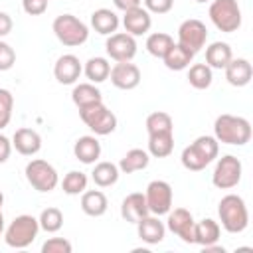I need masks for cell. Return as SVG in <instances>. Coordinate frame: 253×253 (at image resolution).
<instances>
[{"instance_id": "cell-7", "label": "cell", "mask_w": 253, "mask_h": 253, "mask_svg": "<svg viewBox=\"0 0 253 253\" xmlns=\"http://www.w3.org/2000/svg\"><path fill=\"white\" fill-rule=\"evenodd\" d=\"M26 180L34 190H38L42 194L55 190V186L59 184L57 170L42 158H34L26 164Z\"/></svg>"}, {"instance_id": "cell-27", "label": "cell", "mask_w": 253, "mask_h": 253, "mask_svg": "<svg viewBox=\"0 0 253 253\" xmlns=\"http://www.w3.org/2000/svg\"><path fill=\"white\" fill-rule=\"evenodd\" d=\"M194 55H196V53H192L190 49L182 47L180 43H174V45L168 49V53L162 57V61H164V65H166L170 71H182V69H186V67L192 63Z\"/></svg>"}, {"instance_id": "cell-34", "label": "cell", "mask_w": 253, "mask_h": 253, "mask_svg": "<svg viewBox=\"0 0 253 253\" xmlns=\"http://www.w3.org/2000/svg\"><path fill=\"white\" fill-rule=\"evenodd\" d=\"M87 176L79 170H69L65 176H63V182H61V188L67 196H79L87 190Z\"/></svg>"}, {"instance_id": "cell-15", "label": "cell", "mask_w": 253, "mask_h": 253, "mask_svg": "<svg viewBox=\"0 0 253 253\" xmlns=\"http://www.w3.org/2000/svg\"><path fill=\"white\" fill-rule=\"evenodd\" d=\"M123 26H125V32L130 34L132 38L136 36H144L150 26H152V18H150V12L142 6H136V8H130L125 12L123 16Z\"/></svg>"}, {"instance_id": "cell-1", "label": "cell", "mask_w": 253, "mask_h": 253, "mask_svg": "<svg viewBox=\"0 0 253 253\" xmlns=\"http://www.w3.org/2000/svg\"><path fill=\"white\" fill-rule=\"evenodd\" d=\"M213 136L217 142L243 146L251 140V125L243 117L235 115H219L213 123Z\"/></svg>"}, {"instance_id": "cell-38", "label": "cell", "mask_w": 253, "mask_h": 253, "mask_svg": "<svg viewBox=\"0 0 253 253\" xmlns=\"http://www.w3.org/2000/svg\"><path fill=\"white\" fill-rule=\"evenodd\" d=\"M12 109H14V97L8 89H0V130L8 126L12 119Z\"/></svg>"}, {"instance_id": "cell-41", "label": "cell", "mask_w": 253, "mask_h": 253, "mask_svg": "<svg viewBox=\"0 0 253 253\" xmlns=\"http://www.w3.org/2000/svg\"><path fill=\"white\" fill-rule=\"evenodd\" d=\"M49 0H22V8L28 16H42L47 10Z\"/></svg>"}, {"instance_id": "cell-35", "label": "cell", "mask_w": 253, "mask_h": 253, "mask_svg": "<svg viewBox=\"0 0 253 253\" xmlns=\"http://www.w3.org/2000/svg\"><path fill=\"white\" fill-rule=\"evenodd\" d=\"M38 223H40V229H43L45 233H55L63 225V213L59 208H45L40 213Z\"/></svg>"}, {"instance_id": "cell-26", "label": "cell", "mask_w": 253, "mask_h": 253, "mask_svg": "<svg viewBox=\"0 0 253 253\" xmlns=\"http://www.w3.org/2000/svg\"><path fill=\"white\" fill-rule=\"evenodd\" d=\"M150 162V154L142 148H130L119 162V170L123 174H132L138 170H144Z\"/></svg>"}, {"instance_id": "cell-13", "label": "cell", "mask_w": 253, "mask_h": 253, "mask_svg": "<svg viewBox=\"0 0 253 253\" xmlns=\"http://www.w3.org/2000/svg\"><path fill=\"white\" fill-rule=\"evenodd\" d=\"M109 77L117 89L130 91V89L138 87V83H140V69L130 61H119L111 67Z\"/></svg>"}, {"instance_id": "cell-3", "label": "cell", "mask_w": 253, "mask_h": 253, "mask_svg": "<svg viewBox=\"0 0 253 253\" xmlns=\"http://www.w3.org/2000/svg\"><path fill=\"white\" fill-rule=\"evenodd\" d=\"M38 231H40L38 219L34 215L22 213V215L14 217L10 221V225L4 229V241H6L8 247L26 249V247H30L36 241Z\"/></svg>"}, {"instance_id": "cell-40", "label": "cell", "mask_w": 253, "mask_h": 253, "mask_svg": "<svg viewBox=\"0 0 253 253\" xmlns=\"http://www.w3.org/2000/svg\"><path fill=\"white\" fill-rule=\"evenodd\" d=\"M16 63V51L10 43L0 40V71H8L12 69V65Z\"/></svg>"}, {"instance_id": "cell-8", "label": "cell", "mask_w": 253, "mask_h": 253, "mask_svg": "<svg viewBox=\"0 0 253 253\" xmlns=\"http://www.w3.org/2000/svg\"><path fill=\"white\" fill-rule=\"evenodd\" d=\"M241 172H243L241 160L237 156H233V154H225V156H221L217 160L215 170L211 174V182L219 190H231V188H235L239 184Z\"/></svg>"}, {"instance_id": "cell-19", "label": "cell", "mask_w": 253, "mask_h": 253, "mask_svg": "<svg viewBox=\"0 0 253 253\" xmlns=\"http://www.w3.org/2000/svg\"><path fill=\"white\" fill-rule=\"evenodd\" d=\"M223 69H225L227 83L233 87H245V85H249V81L253 77V67L245 57L231 59Z\"/></svg>"}, {"instance_id": "cell-33", "label": "cell", "mask_w": 253, "mask_h": 253, "mask_svg": "<svg viewBox=\"0 0 253 253\" xmlns=\"http://www.w3.org/2000/svg\"><path fill=\"white\" fill-rule=\"evenodd\" d=\"M174 130V121L168 113L164 111H154L146 117V132L154 134V132H172Z\"/></svg>"}, {"instance_id": "cell-22", "label": "cell", "mask_w": 253, "mask_h": 253, "mask_svg": "<svg viewBox=\"0 0 253 253\" xmlns=\"http://www.w3.org/2000/svg\"><path fill=\"white\" fill-rule=\"evenodd\" d=\"M119 24H121V20H119L117 12H113V10H109V8H99V10H95V12L91 14V26H93V30H95L97 34H101V36H111V34H115V32L119 30Z\"/></svg>"}, {"instance_id": "cell-49", "label": "cell", "mask_w": 253, "mask_h": 253, "mask_svg": "<svg viewBox=\"0 0 253 253\" xmlns=\"http://www.w3.org/2000/svg\"><path fill=\"white\" fill-rule=\"evenodd\" d=\"M196 2H210V0H196Z\"/></svg>"}, {"instance_id": "cell-9", "label": "cell", "mask_w": 253, "mask_h": 253, "mask_svg": "<svg viewBox=\"0 0 253 253\" xmlns=\"http://www.w3.org/2000/svg\"><path fill=\"white\" fill-rule=\"evenodd\" d=\"M144 198H146L148 211L152 215H158L160 217V215H166L172 210V200H174L172 186L168 182H164V180H152L146 186Z\"/></svg>"}, {"instance_id": "cell-32", "label": "cell", "mask_w": 253, "mask_h": 253, "mask_svg": "<svg viewBox=\"0 0 253 253\" xmlns=\"http://www.w3.org/2000/svg\"><path fill=\"white\" fill-rule=\"evenodd\" d=\"M213 81V73H211V67L206 65V63H194L188 71V83L194 87V89H208Z\"/></svg>"}, {"instance_id": "cell-4", "label": "cell", "mask_w": 253, "mask_h": 253, "mask_svg": "<svg viewBox=\"0 0 253 253\" xmlns=\"http://www.w3.org/2000/svg\"><path fill=\"white\" fill-rule=\"evenodd\" d=\"M53 34L55 38L67 45V47H79L87 42L89 38V28L87 24H83L79 18H75L73 14H61L53 20Z\"/></svg>"}, {"instance_id": "cell-29", "label": "cell", "mask_w": 253, "mask_h": 253, "mask_svg": "<svg viewBox=\"0 0 253 253\" xmlns=\"http://www.w3.org/2000/svg\"><path fill=\"white\" fill-rule=\"evenodd\" d=\"M119 174H121L119 166L105 160V162L95 164V168H93V172H91V178H93V182H95L99 188H109V186L117 184Z\"/></svg>"}, {"instance_id": "cell-43", "label": "cell", "mask_w": 253, "mask_h": 253, "mask_svg": "<svg viewBox=\"0 0 253 253\" xmlns=\"http://www.w3.org/2000/svg\"><path fill=\"white\" fill-rule=\"evenodd\" d=\"M10 152H12V140L8 136L0 134V164H4L10 158Z\"/></svg>"}, {"instance_id": "cell-10", "label": "cell", "mask_w": 253, "mask_h": 253, "mask_svg": "<svg viewBox=\"0 0 253 253\" xmlns=\"http://www.w3.org/2000/svg\"><path fill=\"white\" fill-rule=\"evenodd\" d=\"M206 40H208V28L202 20H196V18H190V20H184L178 28V43L186 49H190L192 53H198L204 45H206Z\"/></svg>"}, {"instance_id": "cell-39", "label": "cell", "mask_w": 253, "mask_h": 253, "mask_svg": "<svg viewBox=\"0 0 253 253\" xmlns=\"http://www.w3.org/2000/svg\"><path fill=\"white\" fill-rule=\"evenodd\" d=\"M73 245L65 237H49L42 245V253H71Z\"/></svg>"}, {"instance_id": "cell-17", "label": "cell", "mask_w": 253, "mask_h": 253, "mask_svg": "<svg viewBox=\"0 0 253 253\" xmlns=\"http://www.w3.org/2000/svg\"><path fill=\"white\" fill-rule=\"evenodd\" d=\"M150 211H148V206H146V198H144V194L142 192H132V194H128L125 200H123V204H121V215H123V219L125 221H128V223H136V221H140L144 215H148Z\"/></svg>"}, {"instance_id": "cell-18", "label": "cell", "mask_w": 253, "mask_h": 253, "mask_svg": "<svg viewBox=\"0 0 253 253\" xmlns=\"http://www.w3.org/2000/svg\"><path fill=\"white\" fill-rule=\"evenodd\" d=\"M12 146L22 156H34L42 150V136L34 128H18L12 136Z\"/></svg>"}, {"instance_id": "cell-42", "label": "cell", "mask_w": 253, "mask_h": 253, "mask_svg": "<svg viewBox=\"0 0 253 253\" xmlns=\"http://www.w3.org/2000/svg\"><path fill=\"white\" fill-rule=\"evenodd\" d=\"M142 2L150 14H166L174 6V0H142Z\"/></svg>"}, {"instance_id": "cell-20", "label": "cell", "mask_w": 253, "mask_h": 253, "mask_svg": "<svg viewBox=\"0 0 253 253\" xmlns=\"http://www.w3.org/2000/svg\"><path fill=\"white\" fill-rule=\"evenodd\" d=\"M73 154L79 162L83 164H95L101 156V142L97 140V136H79L73 144Z\"/></svg>"}, {"instance_id": "cell-2", "label": "cell", "mask_w": 253, "mask_h": 253, "mask_svg": "<svg viewBox=\"0 0 253 253\" xmlns=\"http://www.w3.org/2000/svg\"><path fill=\"white\" fill-rule=\"evenodd\" d=\"M217 215L221 221V227L227 233H241L249 225V211L241 196L237 194H227L219 200L217 206Z\"/></svg>"}, {"instance_id": "cell-5", "label": "cell", "mask_w": 253, "mask_h": 253, "mask_svg": "<svg viewBox=\"0 0 253 253\" xmlns=\"http://www.w3.org/2000/svg\"><path fill=\"white\" fill-rule=\"evenodd\" d=\"M211 24L225 34H233L241 28V8L237 0H211L210 4Z\"/></svg>"}, {"instance_id": "cell-11", "label": "cell", "mask_w": 253, "mask_h": 253, "mask_svg": "<svg viewBox=\"0 0 253 253\" xmlns=\"http://www.w3.org/2000/svg\"><path fill=\"white\" fill-rule=\"evenodd\" d=\"M105 49H107V55L117 63L132 61V57L136 55V40L126 32H115L107 38Z\"/></svg>"}, {"instance_id": "cell-21", "label": "cell", "mask_w": 253, "mask_h": 253, "mask_svg": "<svg viewBox=\"0 0 253 253\" xmlns=\"http://www.w3.org/2000/svg\"><path fill=\"white\" fill-rule=\"evenodd\" d=\"M219 233H221L219 223L215 219H211V217H204V219L196 221V225H194V243H198L202 247L217 243L219 241Z\"/></svg>"}, {"instance_id": "cell-28", "label": "cell", "mask_w": 253, "mask_h": 253, "mask_svg": "<svg viewBox=\"0 0 253 253\" xmlns=\"http://www.w3.org/2000/svg\"><path fill=\"white\" fill-rule=\"evenodd\" d=\"M71 99H73L77 109H83V107H89V105H95V103L103 101L101 91L95 87V83H79V85H75L73 91H71Z\"/></svg>"}, {"instance_id": "cell-37", "label": "cell", "mask_w": 253, "mask_h": 253, "mask_svg": "<svg viewBox=\"0 0 253 253\" xmlns=\"http://www.w3.org/2000/svg\"><path fill=\"white\" fill-rule=\"evenodd\" d=\"M180 160H182V166L186 168V170H192V172H200V170H204L210 162L190 144V146H186L184 150H182V156H180Z\"/></svg>"}, {"instance_id": "cell-6", "label": "cell", "mask_w": 253, "mask_h": 253, "mask_svg": "<svg viewBox=\"0 0 253 253\" xmlns=\"http://www.w3.org/2000/svg\"><path fill=\"white\" fill-rule=\"evenodd\" d=\"M79 117L97 136H107L117 128V117L103 105V101L79 109Z\"/></svg>"}, {"instance_id": "cell-30", "label": "cell", "mask_w": 253, "mask_h": 253, "mask_svg": "<svg viewBox=\"0 0 253 253\" xmlns=\"http://www.w3.org/2000/svg\"><path fill=\"white\" fill-rule=\"evenodd\" d=\"M85 77L89 79V83H103L109 79L111 73V63L107 57H91L85 67H83Z\"/></svg>"}, {"instance_id": "cell-36", "label": "cell", "mask_w": 253, "mask_h": 253, "mask_svg": "<svg viewBox=\"0 0 253 253\" xmlns=\"http://www.w3.org/2000/svg\"><path fill=\"white\" fill-rule=\"evenodd\" d=\"M192 146L208 160V162H213L215 158H217V152H219V142L215 140V136H208V134H204V136H198L194 142H192Z\"/></svg>"}, {"instance_id": "cell-44", "label": "cell", "mask_w": 253, "mask_h": 253, "mask_svg": "<svg viewBox=\"0 0 253 253\" xmlns=\"http://www.w3.org/2000/svg\"><path fill=\"white\" fill-rule=\"evenodd\" d=\"M12 26H14L12 18L6 12H0V38H6L12 32Z\"/></svg>"}, {"instance_id": "cell-24", "label": "cell", "mask_w": 253, "mask_h": 253, "mask_svg": "<svg viewBox=\"0 0 253 253\" xmlns=\"http://www.w3.org/2000/svg\"><path fill=\"white\" fill-rule=\"evenodd\" d=\"M109 208L107 196L101 190H87L81 194V210L91 217H101Z\"/></svg>"}, {"instance_id": "cell-23", "label": "cell", "mask_w": 253, "mask_h": 253, "mask_svg": "<svg viewBox=\"0 0 253 253\" xmlns=\"http://www.w3.org/2000/svg\"><path fill=\"white\" fill-rule=\"evenodd\" d=\"M233 59V51L225 42H213L206 47V65L211 69H223Z\"/></svg>"}, {"instance_id": "cell-12", "label": "cell", "mask_w": 253, "mask_h": 253, "mask_svg": "<svg viewBox=\"0 0 253 253\" xmlns=\"http://www.w3.org/2000/svg\"><path fill=\"white\" fill-rule=\"evenodd\" d=\"M194 215L186 210V208H176L168 211V219H166V227L178 235L184 243H194Z\"/></svg>"}, {"instance_id": "cell-16", "label": "cell", "mask_w": 253, "mask_h": 253, "mask_svg": "<svg viewBox=\"0 0 253 253\" xmlns=\"http://www.w3.org/2000/svg\"><path fill=\"white\" fill-rule=\"evenodd\" d=\"M136 233L138 237L148 243V245H156L160 241H164L166 235V225L158 219V215H144L140 221H136Z\"/></svg>"}, {"instance_id": "cell-25", "label": "cell", "mask_w": 253, "mask_h": 253, "mask_svg": "<svg viewBox=\"0 0 253 253\" xmlns=\"http://www.w3.org/2000/svg\"><path fill=\"white\" fill-rule=\"evenodd\" d=\"M174 150V130L172 132H154L148 134V154L154 158H166Z\"/></svg>"}, {"instance_id": "cell-48", "label": "cell", "mask_w": 253, "mask_h": 253, "mask_svg": "<svg viewBox=\"0 0 253 253\" xmlns=\"http://www.w3.org/2000/svg\"><path fill=\"white\" fill-rule=\"evenodd\" d=\"M2 204H4V194H2V190H0V210H2Z\"/></svg>"}, {"instance_id": "cell-45", "label": "cell", "mask_w": 253, "mask_h": 253, "mask_svg": "<svg viewBox=\"0 0 253 253\" xmlns=\"http://www.w3.org/2000/svg\"><path fill=\"white\" fill-rule=\"evenodd\" d=\"M113 4H115V8H119V10L126 12V10H130V8L140 6V4H142V0H113Z\"/></svg>"}, {"instance_id": "cell-31", "label": "cell", "mask_w": 253, "mask_h": 253, "mask_svg": "<svg viewBox=\"0 0 253 253\" xmlns=\"http://www.w3.org/2000/svg\"><path fill=\"white\" fill-rule=\"evenodd\" d=\"M174 45V40L170 34H164V32H154L146 38V49L150 55L154 57H164L168 53V49Z\"/></svg>"}, {"instance_id": "cell-46", "label": "cell", "mask_w": 253, "mask_h": 253, "mask_svg": "<svg viewBox=\"0 0 253 253\" xmlns=\"http://www.w3.org/2000/svg\"><path fill=\"white\" fill-rule=\"evenodd\" d=\"M204 251H208V253H225V247H221V245H217V243H211V245H206L204 247Z\"/></svg>"}, {"instance_id": "cell-14", "label": "cell", "mask_w": 253, "mask_h": 253, "mask_svg": "<svg viewBox=\"0 0 253 253\" xmlns=\"http://www.w3.org/2000/svg\"><path fill=\"white\" fill-rule=\"evenodd\" d=\"M81 73H83V65H81L79 57L73 55V53L61 55V57L55 61V65H53V77H55L61 85H73V83L79 79Z\"/></svg>"}, {"instance_id": "cell-47", "label": "cell", "mask_w": 253, "mask_h": 253, "mask_svg": "<svg viewBox=\"0 0 253 253\" xmlns=\"http://www.w3.org/2000/svg\"><path fill=\"white\" fill-rule=\"evenodd\" d=\"M4 233V215H2V210H0V235Z\"/></svg>"}]
</instances>
